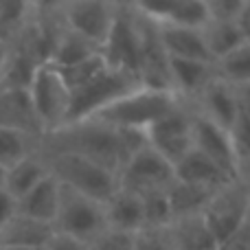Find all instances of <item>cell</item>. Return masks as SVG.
I'll return each mask as SVG.
<instances>
[{
	"label": "cell",
	"instance_id": "1",
	"mask_svg": "<svg viewBox=\"0 0 250 250\" xmlns=\"http://www.w3.org/2000/svg\"><path fill=\"white\" fill-rule=\"evenodd\" d=\"M40 151L79 156V158L90 160V163L99 165L112 173H119V169H121L117 129L95 121V119L68 123L42 136Z\"/></svg>",
	"mask_w": 250,
	"mask_h": 250
},
{
	"label": "cell",
	"instance_id": "2",
	"mask_svg": "<svg viewBox=\"0 0 250 250\" xmlns=\"http://www.w3.org/2000/svg\"><path fill=\"white\" fill-rule=\"evenodd\" d=\"M182 104L185 101L176 92L138 88V90L110 104L108 108H104L90 119L110 125L114 129H147L151 123L163 119L165 114L173 112Z\"/></svg>",
	"mask_w": 250,
	"mask_h": 250
},
{
	"label": "cell",
	"instance_id": "3",
	"mask_svg": "<svg viewBox=\"0 0 250 250\" xmlns=\"http://www.w3.org/2000/svg\"><path fill=\"white\" fill-rule=\"evenodd\" d=\"M46 163V169L62 187L73 189L77 193L92 198L97 202L105 204L119 189V178L117 173L108 171V169L99 167V165L90 163L86 158L70 154H48V151H40Z\"/></svg>",
	"mask_w": 250,
	"mask_h": 250
},
{
	"label": "cell",
	"instance_id": "4",
	"mask_svg": "<svg viewBox=\"0 0 250 250\" xmlns=\"http://www.w3.org/2000/svg\"><path fill=\"white\" fill-rule=\"evenodd\" d=\"M143 88V83L132 75L119 73L105 66L95 79L86 83V86L77 88L70 92V105H68V117H66V125L86 121V119L95 117L110 104L119 101L121 97L129 95V92Z\"/></svg>",
	"mask_w": 250,
	"mask_h": 250
},
{
	"label": "cell",
	"instance_id": "5",
	"mask_svg": "<svg viewBox=\"0 0 250 250\" xmlns=\"http://www.w3.org/2000/svg\"><path fill=\"white\" fill-rule=\"evenodd\" d=\"M53 230L90 246L108 230L104 204L60 185V204L53 220Z\"/></svg>",
	"mask_w": 250,
	"mask_h": 250
},
{
	"label": "cell",
	"instance_id": "6",
	"mask_svg": "<svg viewBox=\"0 0 250 250\" xmlns=\"http://www.w3.org/2000/svg\"><path fill=\"white\" fill-rule=\"evenodd\" d=\"M26 90H29L31 105H33V112L38 117L44 136L64 127L70 105V90L55 66H40Z\"/></svg>",
	"mask_w": 250,
	"mask_h": 250
},
{
	"label": "cell",
	"instance_id": "7",
	"mask_svg": "<svg viewBox=\"0 0 250 250\" xmlns=\"http://www.w3.org/2000/svg\"><path fill=\"white\" fill-rule=\"evenodd\" d=\"M132 4L134 26H136V42H138V79L143 88L149 90H171V79H169V57L165 53L158 38V26L147 16H143Z\"/></svg>",
	"mask_w": 250,
	"mask_h": 250
},
{
	"label": "cell",
	"instance_id": "8",
	"mask_svg": "<svg viewBox=\"0 0 250 250\" xmlns=\"http://www.w3.org/2000/svg\"><path fill=\"white\" fill-rule=\"evenodd\" d=\"M64 26L82 38L90 40L97 46H104L119 13V2H101V0H75L60 2Z\"/></svg>",
	"mask_w": 250,
	"mask_h": 250
},
{
	"label": "cell",
	"instance_id": "9",
	"mask_svg": "<svg viewBox=\"0 0 250 250\" xmlns=\"http://www.w3.org/2000/svg\"><path fill=\"white\" fill-rule=\"evenodd\" d=\"M147 145L163 156L169 165H176L193 149V138H191V108L182 104L173 112L165 114L156 123H151L145 129Z\"/></svg>",
	"mask_w": 250,
	"mask_h": 250
},
{
	"label": "cell",
	"instance_id": "10",
	"mask_svg": "<svg viewBox=\"0 0 250 250\" xmlns=\"http://www.w3.org/2000/svg\"><path fill=\"white\" fill-rule=\"evenodd\" d=\"M119 189L129 193L147 195L154 191H165L173 182V167L158 156L149 145L127 160L117 173Z\"/></svg>",
	"mask_w": 250,
	"mask_h": 250
},
{
	"label": "cell",
	"instance_id": "11",
	"mask_svg": "<svg viewBox=\"0 0 250 250\" xmlns=\"http://www.w3.org/2000/svg\"><path fill=\"white\" fill-rule=\"evenodd\" d=\"M250 208V193L239 182H229L222 189H217L202 208V220L217 239V246L239 226V222L246 217Z\"/></svg>",
	"mask_w": 250,
	"mask_h": 250
},
{
	"label": "cell",
	"instance_id": "12",
	"mask_svg": "<svg viewBox=\"0 0 250 250\" xmlns=\"http://www.w3.org/2000/svg\"><path fill=\"white\" fill-rule=\"evenodd\" d=\"M101 57L105 66L119 73L132 75L138 79V42L134 13L129 2H119V13L105 44L101 46ZM141 82V79H138Z\"/></svg>",
	"mask_w": 250,
	"mask_h": 250
},
{
	"label": "cell",
	"instance_id": "13",
	"mask_svg": "<svg viewBox=\"0 0 250 250\" xmlns=\"http://www.w3.org/2000/svg\"><path fill=\"white\" fill-rule=\"evenodd\" d=\"M187 105H189L195 114H200L202 119L211 121L213 125H217V127L226 129V132L233 127V123L237 121V117H239L235 88L230 86V83L222 82L217 75L202 88V92Z\"/></svg>",
	"mask_w": 250,
	"mask_h": 250
},
{
	"label": "cell",
	"instance_id": "14",
	"mask_svg": "<svg viewBox=\"0 0 250 250\" xmlns=\"http://www.w3.org/2000/svg\"><path fill=\"white\" fill-rule=\"evenodd\" d=\"M136 9L156 24L185 26L202 31L211 22L207 0H156V2H134Z\"/></svg>",
	"mask_w": 250,
	"mask_h": 250
},
{
	"label": "cell",
	"instance_id": "15",
	"mask_svg": "<svg viewBox=\"0 0 250 250\" xmlns=\"http://www.w3.org/2000/svg\"><path fill=\"white\" fill-rule=\"evenodd\" d=\"M191 138H193V149L198 154L208 158L213 165H217L222 171L229 173L235 180L237 160H235L233 145H230V138L226 129L213 125L211 121L202 119L200 114H195L191 110Z\"/></svg>",
	"mask_w": 250,
	"mask_h": 250
},
{
	"label": "cell",
	"instance_id": "16",
	"mask_svg": "<svg viewBox=\"0 0 250 250\" xmlns=\"http://www.w3.org/2000/svg\"><path fill=\"white\" fill-rule=\"evenodd\" d=\"M213 77H215V64L195 60H169L171 90L185 104H191Z\"/></svg>",
	"mask_w": 250,
	"mask_h": 250
},
{
	"label": "cell",
	"instance_id": "17",
	"mask_svg": "<svg viewBox=\"0 0 250 250\" xmlns=\"http://www.w3.org/2000/svg\"><path fill=\"white\" fill-rule=\"evenodd\" d=\"M158 26V38L163 44L169 60H195V62H208L213 64L207 46L202 40V31L198 29H185V26H169V24H156Z\"/></svg>",
	"mask_w": 250,
	"mask_h": 250
},
{
	"label": "cell",
	"instance_id": "18",
	"mask_svg": "<svg viewBox=\"0 0 250 250\" xmlns=\"http://www.w3.org/2000/svg\"><path fill=\"white\" fill-rule=\"evenodd\" d=\"M0 127H11L42 138L44 132L33 112L29 90H0Z\"/></svg>",
	"mask_w": 250,
	"mask_h": 250
},
{
	"label": "cell",
	"instance_id": "19",
	"mask_svg": "<svg viewBox=\"0 0 250 250\" xmlns=\"http://www.w3.org/2000/svg\"><path fill=\"white\" fill-rule=\"evenodd\" d=\"M53 233L51 224L16 213L0 229V248H46Z\"/></svg>",
	"mask_w": 250,
	"mask_h": 250
},
{
	"label": "cell",
	"instance_id": "20",
	"mask_svg": "<svg viewBox=\"0 0 250 250\" xmlns=\"http://www.w3.org/2000/svg\"><path fill=\"white\" fill-rule=\"evenodd\" d=\"M105 226L108 230L136 235L143 229V200L141 195L129 193L125 189H117V193L104 204Z\"/></svg>",
	"mask_w": 250,
	"mask_h": 250
},
{
	"label": "cell",
	"instance_id": "21",
	"mask_svg": "<svg viewBox=\"0 0 250 250\" xmlns=\"http://www.w3.org/2000/svg\"><path fill=\"white\" fill-rule=\"evenodd\" d=\"M57 204H60V182L48 173L38 187H33L29 193L18 200L16 213L53 226V220H55V213H57Z\"/></svg>",
	"mask_w": 250,
	"mask_h": 250
},
{
	"label": "cell",
	"instance_id": "22",
	"mask_svg": "<svg viewBox=\"0 0 250 250\" xmlns=\"http://www.w3.org/2000/svg\"><path fill=\"white\" fill-rule=\"evenodd\" d=\"M173 178L182 182H191V185L208 187V189H222L224 185L233 182L229 173H224L217 165H213L195 149H191L180 163L173 165Z\"/></svg>",
	"mask_w": 250,
	"mask_h": 250
},
{
	"label": "cell",
	"instance_id": "23",
	"mask_svg": "<svg viewBox=\"0 0 250 250\" xmlns=\"http://www.w3.org/2000/svg\"><path fill=\"white\" fill-rule=\"evenodd\" d=\"M171 250H217V239L204 224L202 215L178 217L167 226Z\"/></svg>",
	"mask_w": 250,
	"mask_h": 250
},
{
	"label": "cell",
	"instance_id": "24",
	"mask_svg": "<svg viewBox=\"0 0 250 250\" xmlns=\"http://www.w3.org/2000/svg\"><path fill=\"white\" fill-rule=\"evenodd\" d=\"M215 191L217 189L191 185V182H182L173 178V182L167 187V200H169V207H171V217L178 220V217H187V215H200Z\"/></svg>",
	"mask_w": 250,
	"mask_h": 250
},
{
	"label": "cell",
	"instance_id": "25",
	"mask_svg": "<svg viewBox=\"0 0 250 250\" xmlns=\"http://www.w3.org/2000/svg\"><path fill=\"white\" fill-rule=\"evenodd\" d=\"M46 176H48L46 163H44L42 154L38 151V154L29 156V158L20 160V163H16L13 167L7 169L4 191L18 202L22 195H26L33 187H38Z\"/></svg>",
	"mask_w": 250,
	"mask_h": 250
},
{
	"label": "cell",
	"instance_id": "26",
	"mask_svg": "<svg viewBox=\"0 0 250 250\" xmlns=\"http://www.w3.org/2000/svg\"><path fill=\"white\" fill-rule=\"evenodd\" d=\"M97 55H101V48L97 44L73 33V31L64 29V33L60 35L55 48H53V55L48 60V64L55 66V68H70V66H77Z\"/></svg>",
	"mask_w": 250,
	"mask_h": 250
},
{
	"label": "cell",
	"instance_id": "27",
	"mask_svg": "<svg viewBox=\"0 0 250 250\" xmlns=\"http://www.w3.org/2000/svg\"><path fill=\"white\" fill-rule=\"evenodd\" d=\"M42 138L31 136L20 129L0 127V167L9 169L16 163L38 154Z\"/></svg>",
	"mask_w": 250,
	"mask_h": 250
},
{
	"label": "cell",
	"instance_id": "28",
	"mask_svg": "<svg viewBox=\"0 0 250 250\" xmlns=\"http://www.w3.org/2000/svg\"><path fill=\"white\" fill-rule=\"evenodd\" d=\"M202 40L213 64L217 60H222V57H226L229 53H233L239 44L246 42L242 38V33L237 31L235 22H217V20H211L202 29Z\"/></svg>",
	"mask_w": 250,
	"mask_h": 250
},
{
	"label": "cell",
	"instance_id": "29",
	"mask_svg": "<svg viewBox=\"0 0 250 250\" xmlns=\"http://www.w3.org/2000/svg\"><path fill=\"white\" fill-rule=\"evenodd\" d=\"M33 16V2L0 0V46H9L24 31Z\"/></svg>",
	"mask_w": 250,
	"mask_h": 250
},
{
	"label": "cell",
	"instance_id": "30",
	"mask_svg": "<svg viewBox=\"0 0 250 250\" xmlns=\"http://www.w3.org/2000/svg\"><path fill=\"white\" fill-rule=\"evenodd\" d=\"M215 75L230 86L250 83V42H244L229 53L226 57L215 62Z\"/></svg>",
	"mask_w": 250,
	"mask_h": 250
},
{
	"label": "cell",
	"instance_id": "31",
	"mask_svg": "<svg viewBox=\"0 0 250 250\" xmlns=\"http://www.w3.org/2000/svg\"><path fill=\"white\" fill-rule=\"evenodd\" d=\"M143 200V229H167L171 224V207L167 200V189L141 195Z\"/></svg>",
	"mask_w": 250,
	"mask_h": 250
},
{
	"label": "cell",
	"instance_id": "32",
	"mask_svg": "<svg viewBox=\"0 0 250 250\" xmlns=\"http://www.w3.org/2000/svg\"><path fill=\"white\" fill-rule=\"evenodd\" d=\"M104 68H105L104 57L97 55V57H92V60L82 62V64H77V66H70V68H57V70H60L64 83L68 86V90L73 92V90H77V88L86 86V83L90 82V79H95Z\"/></svg>",
	"mask_w": 250,
	"mask_h": 250
},
{
	"label": "cell",
	"instance_id": "33",
	"mask_svg": "<svg viewBox=\"0 0 250 250\" xmlns=\"http://www.w3.org/2000/svg\"><path fill=\"white\" fill-rule=\"evenodd\" d=\"M229 138L233 145L235 160H246L250 158V119L239 114L237 121L233 123V127L229 129Z\"/></svg>",
	"mask_w": 250,
	"mask_h": 250
},
{
	"label": "cell",
	"instance_id": "34",
	"mask_svg": "<svg viewBox=\"0 0 250 250\" xmlns=\"http://www.w3.org/2000/svg\"><path fill=\"white\" fill-rule=\"evenodd\" d=\"M119 136V156H121V167L132 156H136L141 149L147 147L145 129H117Z\"/></svg>",
	"mask_w": 250,
	"mask_h": 250
},
{
	"label": "cell",
	"instance_id": "35",
	"mask_svg": "<svg viewBox=\"0 0 250 250\" xmlns=\"http://www.w3.org/2000/svg\"><path fill=\"white\" fill-rule=\"evenodd\" d=\"M132 250H171L167 229H141L134 235Z\"/></svg>",
	"mask_w": 250,
	"mask_h": 250
},
{
	"label": "cell",
	"instance_id": "36",
	"mask_svg": "<svg viewBox=\"0 0 250 250\" xmlns=\"http://www.w3.org/2000/svg\"><path fill=\"white\" fill-rule=\"evenodd\" d=\"M134 235L119 233V230H105L104 235L90 244V250H132Z\"/></svg>",
	"mask_w": 250,
	"mask_h": 250
},
{
	"label": "cell",
	"instance_id": "37",
	"mask_svg": "<svg viewBox=\"0 0 250 250\" xmlns=\"http://www.w3.org/2000/svg\"><path fill=\"white\" fill-rule=\"evenodd\" d=\"M217 250H250V208L239 226L217 246Z\"/></svg>",
	"mask_w": 250,
	"mask_h": 250
},
{
	"label": "cell",
	"instance_id": "38",
	"mask_svg": "<svg viewBox=\"0 0 250 250\" xmlns=\"http://www.w3.org/2000/svg\"><path fill=\"white\" fill-rule=\"evenodd\" d=\"M242 0H207V9L211 20L217 22H235Z\"/></svg>",
	"mask_w": 250,
	"mask_h": 250
},
{
	"label": "cell",
	"instance_id": "39",
	"mask_svg": "<svg viewBox=\"0 0 250 250\" xmlns=\"http://www.w3.org/2000/svg\"><path fill=\"white\" fill-rule=\"evenodd\" d=\"M46 250H90V246L83 242H77V239L68 237V235H60L53 233L51 242L46 244Z\"/></svg>",
	"mask_w": 250,
	"mask_h": 250
},
{
	"label": "cell",
	"instance_id": "40",
	"mask_svg": "<svg viewBox=\"0 0 250 250\" xmlns=\"http://www.w3.org/2000/svg\"><path fill=\"white\" fill-rule=\"evenodd\" d=\"M235 26L242 33V38L250 42V0H242V7H239L237 18H235Z\"/></svg>",
	"mask_w": 250,
	"mask_h": 250
},
{
	"label": "cell",
	"instance_id": "41",
	"mask_svg": "<svg viewBox=\"0 0 250 250\" xmlns=\"http://www.w3.org/2000/svg\"><path fill=\"white\" fill-rule=\"evenodd\" d=\"M13 215H16V200L4 189H0V229H2Z\"/></svg>",
	"mask_w": 250,
	"mask_h": 250
},
{
	"label": "cell",
	"instance_id": "42",
	"mask_svg": "<svg viewBox=\"0 0 250 250\" xmlns=\"http://www.w3.org/2000/svg\"><path fill=\"white\" fill-rule=\"evenodd\" d=\"M233 88H235V97H237L239 114L250 119V83H242V86H233Z\"/></svg>",
	"mask_w": 250,
	"mask_h": 250
},
{
	"label": "cell",
	"instance_id": "43",
	"mask_svg": "<svg viewBox=\"0 0 250 250\" xmlns=\"http://www.w3.org/2000/svg\"><path fill=\"white\" fill-rule=\"evenodd\" d=\"M235 182H239L250 193V158L237 163V167H235Z\"/></svg>",
	"mask_w": 250,
	"mask_h": 250
},
{
	"label": "cell",
	"instance_id": "44",
	"mask_svg": "<svg viewBox=\"0 0 250 250\" xmlns=\"http://www.w3.org/2000/svg\"><path fill=\"white\" fill-rule=\"evenodd\" d=\"M4 180H7V169L0 167V189H4Z\"/></svg>",
	"mask_w": 250,
	"mask_h": 250
},
{
	"label": "cell",
	"instance_id": "45",
	"mask_svg": "<svg viewBox=\"0 0 250 250\" xmlns=\"http://www.w3.org/2000/svg\"><path fill=\"white\" fill-rule=\"evenodd\" d=\"M4 53H7V46H0V68H2V62H4Z\"/></svg>",
	"mask_w": 250,
	"mask_h": 250
},
{
	"label": "cell",
	"instance_id": "46",
	"mask_svg": "<svg viewBox=\"0 0 250 250\" xmlns=\"http://www.w3.org/2000/svg\"><path fill=\"white\" fill-rule=\"evenodd\" d=\"M0 250H46V248H0Z\"/></svg>",
	"mask_w": 250,
	"mask_h": 250
}]
</instances>
